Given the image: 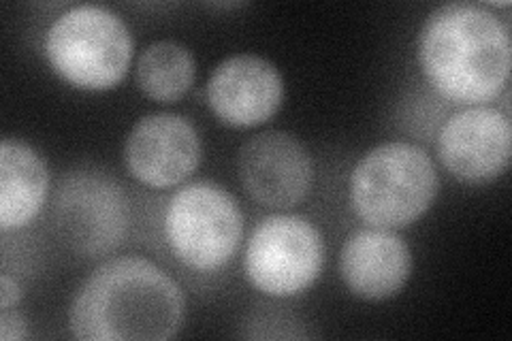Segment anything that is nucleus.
I'll return each mask as SVG.
<instances>
[{
  "mask_svg": "<svg viewBox=\"0 0 512 341\" xmlns=\"http://www.w3.org/2000/svg\"><path fill=\"white\" fill-rule=\"evenodd\" d=\"M237 175L254 201L265 207L288 209L310 194L314 162L306 145L295 135L269 131L242 145Z\"/></svg>",
  "mask_w": 512,
  "mask_h": 341,
  "instance_id": "9",
  "label": "nucleus"
},
{
  "mask_svg": "<svg viewBox=\"0 0 512 341\" xmlns=\"http://www.w3.org/2000/svg\"><path fill=\"white\" fill-rule=\"evenodd\" d=\"M438 171L414 143L389 141L367 152L350 175V205L370 226L404 229L438 197Z\"/></svg>",
  "mask_w": 512,
  "mask_h": 341,
  "instance_id": "3",
  "label": "nucleus"
},
{
  "mask_svg": "<svg viewBox=\"0 0 512 341\" xmlns=\"http://www.w3.org/2000/svg\"><path fill=\"white\" fill-rule=\"evenodd\" d=\"M508 26L474 3L442 5L429 13L416 54L425 79L444 99L455 103H489L510 79Z\"/></svg>",
  "mask_w": 512,
  "mask_h": 341,
  "instance_id": "2",
  "label": "nucleus"
},
{
  "mask_svg": "<svg viewBox=\"0 0 512 341\" xmlns=\"http://www.w3.org/2000/svg\"><path fill=\"white\" fill-rule=\"evenodd\" d=\"M163 231L180 263L195 271H218L233 261L242 243L244 214L227 188L199 180L173 194Z\"/></svg>",
  "mask_w": 512,
  "mask_h": 341,
  "instance_id": "5",
  "label": "nucleus"
},
{
  "mask_svg": "<svg viewBox=\"0 0 512 341\" xmlns=\"http://www.w3.org/2000/svg\"><path fill=\"white\" fill-rule=\"evenodd\" d=\"M284 99V81L274 62L254 54L222 60L207 79V103L233 128H250L274 118Z\"/></svg>",
  "mask_w": 512,
  "mask_h": 341,
  "instance_id": "11",
  "label": "nucleus"
},
{
  "mask_svg": "<svg viewBox=\"0 0 512 341\" xmlns=\"http://www.w3.org/2000/svg\"><path fill=\"white\" fill-rule=\"evenodd\" d=\"M512 126L506 111L472 105L453 113L438 135V156L444 169L468 184L500 177L510 162Z\"/></svg>",
  "mask_w": 512,
  "mask_h": 341,
  "instance_id": "8",
  "label": "nucleus"
},
{
  "mask_svg": "<svg viewBox=\"0 0 512 341\" xmlns=\"http://www.w3.org/2000/svg\"><path fill=\"white\" fill-rule=\"evenodd\" d=\"M325 263V243L303 216L276 214L252 231L244 267L250 284L267 297L288 299L306 292Z\"/></svg>",
  "mask_w": 512,
  "mask_h": 341,
  "instance_id": "6",
  "label": "nucleus"
},
{
  "mask_svg": "<svg viewBox=\"0 0 512 341\" xmlns=\"http://www.w3.org/2000/svg\"><path fill=\"white\" fill-rule=\"evenodd\" d=\"M184 322L180 286L148 258H111L79 286L69 324L77 339L165 341Z\"/></svg>",
  "mask_w": 512,
  "mask_h": 341,
  "instance_id": "1",
  "label": "nucleus"
},
{
  "mask_svg": "<svg viewBox=\"0 0 512 341\" xmlns=\"http://www.w3.org/2000/svg\"><path fill=\"white\" fill-rule=\"evenodd\" d=\"M126 167L150 188L178 186L197 171L201 139L195 124L178 113L143 116L126 137Z\"/></svg>",
  "mask_w": 512,
  "mask_h": 341,
  "instance_id": "10",
  "label": "nucleus"
},
{
  "mask_svg": "<svg viewBox=\"0 0 512 341\" xmlns=\"http://www.w3.org/2000/svg\"><path fill=\"white\" fill-rule=\"evenodd\" d=\"M22 299V290L9 273L0 275V307L7 310V307H15Z\"/></svg>",
  "mask_w": 512,
  "mask_h": 341,
  "instance_id": "16",
  "label": "nucleus"
},
{
  "mask_svg": "<svg viewBox=\"0 0 512 341\" xmlns=\"http://www.w3.org/2000/svg\"><path fill=\"white\" fill-rule=\"evenodd\" d=\"M43 52L52 71L67 84L103 92L126 77L133 37L118 13L101 5H77L47 28Z\"/></svg>",
  "mask_w": 512,
  "mask_h": 341,
  "instance_id": "4",
  "label": "nucleus"
},
{
  "mask_svg": "<svg viewBox=\"0 0 512 341\" xmlns=\"http://www.w3.org/2000/svg\"><path fill=\"white\" fill-rule=\"evenodd\" d=\"M340 273L348 290L359 299H391L410 280L412 252L395 231L367 226L344 241Z\"/></svg>",
  "mask_w": 512,
  "mask_h": 341,
  "instance_id": "12",
  "label": "nucleus"
},
{
  "mask_svg": "<svg viewBox=\"0 0 512 341\" xmlns=\"http://www.w3.org/2000/svg\"><path fill=\"white\" fill-rule=\"evenodd\" d=\"M56 229L82 256L114 252L128 231V199L122 184L105 171H73L56 197Z\"/></svg>",
  "mask_w": 512,
  "mask_h": 341,
  "instance_id": "7",
  "label": "nucleus"
},
{
  "mask_svg": "<svg viewBox=\"0 0 512 341\" xmlns=\"http://www.w3.org/2000/svg\"><path fill=\"white\" fill-rule=\"evenodd\" d=\"M50 175L39 152L20 139L0 143V229H24L41 211Z\"/></svg>",
  "mask_w": 512,
  "mask_h": 341,
  "instance_id": "13",
  "label": "nucleus"
},
{
  "mask_svg": "<svg viewBox=\"0 0 512 341\" xmlns=\"http://www.w3.org/2000/svg\"><path fill=\"white\" fill-rule=\"evenodd\" d=\"M26 335H28V324L22 312L15 310V307H7V310H3V314H0V337H3V341H20Z\"/></svg>",
  "mask_w": 512,
  "mask_h": 341,
  "instance_id": "15",
  "label": "nucleus"
},
{
  "mask_svg": "<svg viewBox=\"0 0 512 341\" xmlns=\"http://www.w3.org/2000/svg\"><path fill=\"white\" fill-rule=\"evenodd\" d=\"M195 75V56L180 41H156L137 60V86L158 103L180 101L195 84Z\"/></svg>",
  "mask_w": 512,
  "mask_h": 341,
  "instance_id": "14",
  "label": "nucleus"
}]
</instances>
